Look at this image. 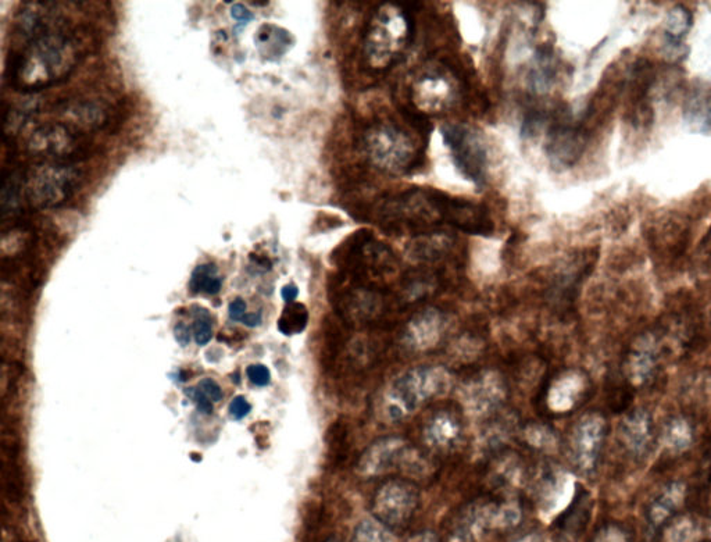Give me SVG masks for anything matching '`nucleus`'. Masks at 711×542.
Listing matches in <instances>:
<instances>
[{"label":"nucleus","mask_w":711,"mask_h":542,"mask_svg":"<svg viewBox=\"0 0 711 542\" xmlns=\"http://www.w3.org/2000/svg\"><path fill=\"white\" fill-rule=\"evenodd\" d=\"M57 3H25L14 21L13 46L7 60L10 87L21 94H37L59 84L96 49L92 28L74 26Z\"/></svg>","instance_id":"nucleus-1"},{"label":"nucleus","mask_w":711,"mask_h":542,"mask_svg":"<svg viewBox=\"0 0 711 542\" xmlns=\"http://www.w3.org/2000/svg\"><path fill=\"white\" fill-rule=\"evenodd\" d=\"M414 19L405 6L385 5L375 13L364 37V55L374 69L384 70L409 48Z\"/></svg>","instance_id":"nucleus-2"},{"label":"nucleus","mask_w":711,"mask_h":542,"mask_svg":"<svg viewBox=\"0 0 711 542\" xmlns=\"http://www.w3.org/2000/svg\"><path fill=\"white\" fill-rule=\"evenodd\" d=\"M84 184V171L71 164L35 163L24 171V199L32 210L63 205Z\"/></svg>","instance_id":"nucleus-3"},{"label":"nucleus","mask_w":711,"mask_h":542,"mask_svg":"<svg viewBox=\"0 0 711 542\" xmlns=\"http://www.w3.org/2000/svg\"><path fill=\"white\" fill-rule=\"evenodd\" d=\"M449 374L442 367H417L393 381L384 399L385 415L391 422L405 419L425 402L448 391Z\"/></svg>","instance_id":"nucleus-4"},{"label":"nucleus","mask_w":711,"mask_h":542,"mask_svg":"<svg viewBox=\"0 0 711 542\" xmlns=\"http://www.w3.org/2000/svg\"><path fill=\"white\" fill-rule=\"evenodd\" d=\"M363 148L375 169L388 174H406L417 166L418 151L402 127L377 123L363 135Z\"/></svg>","instance_id":"nucleus-5"},{"label":"nucleus","mask_w":711,"mask_h":542,"mask_svg":"<svg viewBox=\"0 0 711 542\" xmlns=\"http://www.w3.org/2000/svg\"><path fill=\"white\" fill-rule=\"evenodd\" d=\"M28 152L37 163L71 164L77 166L91 156L88 133L74 126L48 124L32 133Z\"/></svg>","instance_id":"nucleus-6"},{"label":"nucleus","mask_w":711,"mask_h":542,"mask_svg":"<svg viewBox=\"0 0 711 542\" xmlns=\"http://www.w3.org/2000/svg\"><path fill=\"white\" fill-rule=\"evenodd\" d=\"M443 142L450 158L462 177L482 187L487 180L488 151L480 131L462 123H448L441 127Z\"/></svg>","instance_id":"nucleus-7"},{"label":"nucleus","mask_w":711,"mask_h":542,"mask_svg":"<svg viewBox=\"0 0 711 542\" xmlns=\"http://www.w3.org/2000/svg\"><path fill=\"white\" fill-rule=\"evenodd\" d=\"M420 494L414 484L405 480H391L375 492L371 513L389 531H402L412 522L418 508Z\"/></svg>","instance_id":"nucleus-8"},{"label":"nucleus","mask_w":711,"mask_h":542,"mask_svg":"<svg viewBox=\"0 0 711 542\" xmlns=\"http://www.w3.org/2000/svg\"><path fill=\"white\" fill-rule=\"evenodd\" d=\"M417 462L420 458L409 442L396 437L382 438L366 449L357 470L363 476H380L395 469H410Z\"/></svg>","instance_id":"nucleus-9"},{"label":"nucleus","mask_w":711,"mask_h":542,"mask_svg":"<svg viewBox=\"0 0 711 542\" xmlns=\"http://www.w3.org/2000/svg\"><path fill=\"white\" fill-rule=\"evenodd\" d=\"M588 145V134L580 124L557 123L549 131L546 155L557 173L573 169L580 162Z\"/></svg>","instance_id":"nucleus-10"},{"label":"nucleus","mask_w":711,"mask_h":542,"mask_svg":"<svg viewBox=\"0 0 711 542\" xmlns=\"http://www.w3.org/2000/svg\"><path fill=\"white\" fill-rule=\"evenodd\" d=\"M605 420L598 415H587L575 424L568 440L571 462L582 473H589L598 462L605 440Z\"/></svg>","instance_id":"nucleus-11"},{"label":"nucleus","mask_w":711,"mask_h":542,"mask_svg":"<svg viewBox=\"0 0 711 542\" xmlns=\"http://www.w3.org/2000/svg\"><path fill=\"white\" fill-rule=\"evenodd\" d=\"M463 397L471 412H491L505 401L506 384L500 379L499 374L484 373L467 384Z\"/></svg>","instance_id":"nucleus-12"},{"label":"nucleus","mask_w":711,"mask_h":542,"mask_svg":"<svg viewBox=\"0 0 711 542\" xmlns=\"http://www.w3.org/2000/svg\"><path fill=\"white\" fill-rule=\"evenodd\" d=\"M445 330V316L439 310L427 309L409 324L405 340L414 351H427L438 344Z\"/></svg>","instance_id":"nucleus-13"},{"label":"nucleus","mask_w":711,"mask_h":542,"mask_svg":"<svg viewBox=\"0 0 711 542\" xmlns=\"http://www.w3.org/2000/svg\"><path fill=\"white\" fill-rule=\"evenodd\" d=\"M462 435V423L450 410H439L427 420L424 426L425 442L437 451H449L456 447Z\"/></svg>","instance_id":"nucleus-14"},{"label":"nucleus","mask_w":711,"mask_h":542,"mask_svg":"<svg viewBox=\"0 0 711 542\" xmlns=\"http://www.w3.org/2000/svg\"><path fill=\"white\" fill-rule=\"evenodd\" d=\"M585 391H587V380L581 373L560 374L549 387V408L556 413L570 412L581 401Z\"/></svg>","instance_id":"nucleus-15"},{"label":"nucleus","mask_w":711,"mask_h":542,"mask_svg":"<svg viewBox=\"0 0 711 542\" xmlns=\"http://www.w3.org/2000/svg\"><path fill=\"white\" fill-rule=\"evenodd\" d=\"M621 441L632 455L642 456L649 451L653 438L652 419L645 410H637L625 417L620 427Z\"/></svg>","instance_id":"nucleus-16"},{"label":"nucleus","mask_w":711,"mask_h":542,"mask_svg":"<svg viewBox=\"0 0 711 542\" xmlns=\"http://www.w3.org/2000/svg\"><path fill=\"white\" fill-rule=\"evenodd\" d=\"M684 121L691 133L711 137V89H696L688 96Z\"/></svg>","instance_id":"nucleus-17"},{"label":"nucleus","mask_w":711,"mask_h":542,"mask_svg":"<svg viewBox=\"0 0 711 542\" xmlns=\"http://www.w3.org/2000/svg\"><path fill=\"white\" fill-rule=\"evenodd\" d=\"M682 497H684V490H682L681 484H671L666 490L660 492L646 512L650 529L660 530L664 524L670 522L675 512L680 508Z\"/></svg>","instance_id":"nucleus-18"},{"label":"nucleus","mask_w":711,"mask_h":542,"mask_svg":"<svg viewBox=\"0 0 711 542\" xmlns=\"http://www.w3.org/2000/svg\"><path fill=\"white\" fill-rule=\"evenodd\" d=\"M557 60L550 46H542L535 55L534 63L528 73V85L535 94H545L555 84Z\"/></svg>","instance_id":"nucleus-19"},{"label":"nucleus","mask_w":711,"mask_h":542,"mask_svg":"<svg viewBox=\"0 0 711 542\" xmlns=\"http://www.w3.org/2000/svg\"><path fill=\"white\" fill-rule=\"evenodd\" d=\"M417 98L421 105L427 106L431 110H441L449 105L453 99L452 84L439 74H425V77L418 81Z\"/></svg>","instance_id":"nucleus-20"},{"label":"nucleus","mask_w":711,"mask_h":542,"mask_svg":"<svg viewBox=\"0 0 711 542\" xmlns=\"http://www.w3.org/2000/svg\"><path fill=\"white\" fill-rule=\"evenodd\" d=\"M692 26V14L687 7L678 5L668 12L666 24H664V38H666L667 49L675 53V57H680L682 39L687 37Z\"/></svg>","instance_id":"nucleus-21"},{"label":"nucleus","mask_w":711,"mask_h":542,"mask_svg":"<svg viewBox=\"0 0 711 542\" xmlns=\"http://www.w3.org/2000/svg\"><path fill=\"white\" fill-rule=\"evenodd\" d=\"M655 360L656 347L652 338L645 337L639 340L634 345L630 359H628V373H630L631 380L645 383L655 369Z\"/></svg>","instance_id":"nucleus-22"},{"label":"nucleus","mask_w":711,"mask_h":542,"mask_svg":"<svg viewBox=\"0 0 711 542\" xmlns=\"http://www.w3.org/2000/svg\"><path fill=\"white\" fill-rule=\"evenodd\" d=\"M591 509H589L588 495H580L571 508L559 520L560 529L573 536H580L587 526Z\"/></svg>","instance_id":"nucleus-23"},{"label":"nucleus","mask_w":711,"mask_h":542,"mask_svg":"<svg viewBox=\"0 0 711 542\" xmlns=\"http://www.w3.org/2000/svg\"><path fill=\"white\" fill-rule=\"evenodd\" d=\"M223 287L219 270L212 263L196 267L189 281V290L194 294L216 295Z\"/></svg>","instance_id":"nucleus-24"},{"label":"nucleus","mask_w":711,"mask_h":542,"mask_svg":"<svg viewBox=\"0 0 711 542\" xmlns=\"http://www.w3.org/2000/svg\"><path fill=\"white\" fill-rule=\"evenodd\" d=\"M307 323H309V310L303 303L292 302L282 310L278 320V330L284 335H296L305 331Z\"/></svg>","instance_id":"nucleus-25"},{"label":"nucleus","mask_w":711,"mask_h":542,"mask_svg":"<svg viewBox=\"0 0 711 542\" xmlns=\"http://www.w3.org/2000/svg\"><path fill=\"white\" fill-rule=\"evenodd\" d=\"M663 542H700L699 526L692 519H680L666 526Z\"/></svg>","instance_id":"nucleus-26"},{"label":"nucleus","mask_w":711,"mask_h":542,"mask_svg":"<svg viewBox=\"0 0 711 542\" xmlns=\"http://www.w3.org/2000/svg\"><path fill=\"white\" fill-rule=\"evenodd\" d=\"M352 542H391L389 530L377 520H364L357 526Z\"/></svg>","instance_id":"nucleus-27"},{"label":"nucleus","mask_w":711,"mask_h":542,"mask_svg":"<svg viewBox=\"0 0 711 542\" xmlns=\"http://www.w3.org/2000/svg\"><path fill=\"white\" fill-rule=\"evenodd\" d=\"M192 315L195 317L194 335L196 344L203 347V345L209 344L213 337L212 317H210V313L205 308H200V306H195L192 309Z\"/></svg>","instance_id":"nucleus-28"},{"label":"nucleus","mask_w":711,"mask_h":542,"mask_svg":"<svg viewBox=\"0 0 711 542\" xmlns=\"http://www.w3.org/2000/svg\"><path fill=\"white\" fill-rule=\"evenodd\" d=\"M588 542H632V538L620 524H606L600 527Z\"/></svg>","instance_id":"nucleus-29"},{"label":"nucleus","mask_w":711,"mask_h":542,"mask_svg":"<svg viewBox=\"0 0 711 542\" xmlns=\"http://www.w3.org/2000/svg\"><path fill=\"white\" fill-rule=\"evenodd\" d=\"M246 374H248L250 383L257 385V387H266L271 380L270 370L263 365L249 366Z\"/></svg>","instance_id":"nucleus-30"},{"label":"nucleus","mask_w":711,"mask_h":542,"mask_svg":"<svg viewBox=\"0 0 711 542\" xmlns=\"http://www.w3.org/2000/svg\"><path fill=\"white\" fill-rule=\"evenodd\" d=\"M198 390L202 392L210 402H219L221 397H223L220 385L214 380L206 379L200 381Z\"/></svg>","instance_id":"nucleus-31"},{"label":"nucleus","mask_w":711,"mask_h":542,"mask_svg":"<svg viewBox=\"0 0 711 542\" xmlns=\"http://www.w3.org/2000/svg\"><path fill=\"white\" fill-rule=\"evenodd\" d=\"M250 410H252V406L249 405L245 398L237 397L232 399L230 413L235 420L244 419L245 416L249 415Z\"/></svg>","instance_id":"nucleus-32"},{"label":"nucleus","mask_w":711,"mask_h":542,"mask_svg":"<svg viewBox=\"0 0 711 542\" xmlns=\"http://www.w3.org/2000/svg\"><path fill=\"white\" fill-rule=\"evenodd\" d=\"M187 395L188 397L194 399L200 412L205 413V415H209V413L213 412L212 402H210L209 399H207L205 395L198 390V388H194V390H187Z\"/></svg>","instance_id":"nucleus-33"},{"label":"nucleus","mask_w":711,"mask_h":542,"mask_svg":"<svg viewBox=\"0 0 711 542\" xmlns=\"http://www.w3.org/2000/svg\"><path fill=\"white\" fill-rule=\"evenodd\" d=\"M246 316V303L244 299L237 298L231 302L230 317L234 322H242Z\"/></svg>","instance_id":"nucleus-34"},{"label":"nucleus","mask_w":711,"mask_h":542,"mask_svg":"<svg viewBox=\"0 0 711 542\" xmlns=\"http://www.w3.org/2000/svg\"><path fill=\"white\" fill-rule=\"evenodd\" d=\"M699 256L711 266V227L699 245Z\"/></svg>","instance_id":"nucleus-35"},{"label":"nucleus","mask_w":711,"mask_h":542,"mask_svg":"<svg viewBox=\"0 0 711 542\" xmlns=\"http://www.w3.org/2000/svg\"><path fill=\"white\" fill-rule=\"evenodd\" d=\"M232 17L241 24H248L253 19V14L242 5H235L231 9Z\"/></svg>","instance_id":"nucleus-36"},{"label":"nucleus","mask_w":711,"mask_h":542,"mask_svg":"<svg viewBox=\"0 0 711 542\" xmlns=\"http://www.w3.org/2000/svg\"><path fill=\"white\" fill-rule=\"evenodd\" d=\"M174 333L175 338H177V341L180 342L182 347H185V345H188L189 341H191V330H189L187 324L178 323L177 326H175Z\"/></svg>","instance_id":"nucleus-37"},{"label":"nucleus","mask_w":711,"mask_h":542,"mask_svg":"<svg viewBox=\"0 0 711 542\" xmlns=\"http://www.w3.org/2000/svg\"><path fill=\"white\" fill-rule=\"evenodd\" d=\"M405 542H438V538L431 531H421V533L407 538Z\"/></svg>","instance_id":"nucleus-38"},{"label":"nucleus","mask_w":711,"mask_h":542,"mask_svg":"<svg viewBox=\"0 0 711 542\" xmlns=\"http://www.w3.org/2000/svg\"><path fill=\"white\" fill-rule=\"evenodd\" d=\"M298 294V287L294 284L285 285L281 291L282 298H284V301L288 303L294 302L296 297H298Z\"/></svg>","instance_id":"nucleus-39"},{"label":"nucleus","mask_w":711,"mask_h":542,"mask_svg":"<svg viewBox=\"0 0 711 542\" xmlns=\"http://www.w3.org/2000/svg\"><path fill=\"white\" fill-rule=\"evenodd\" d=\"M242 323L250 328L260 326L262 324V313H249L244 317Z\"/></svg>","instance_id":"nucleus-40"},{"label":"nucleus","mask_w":711,"mask_h":542,"mask_svg":"<svg viewBox=\"0 0 711 542\" xmlns=\"http://www.w3.org/2000/svg\"><path fill=\"white\" fill-rule=\"evenodd\" d=\"M327 542H337V541H335V540H330V541H327Z\"/></svg>","instance_id":"nucleus-41"}]
</instances>
